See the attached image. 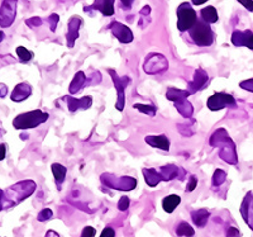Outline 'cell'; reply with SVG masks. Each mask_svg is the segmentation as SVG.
Wrapping results in <instances>:
<instances>
[{"label":"cell","mask_w":253,"mask_h":237,"mask_svg":"<svg viewBox=\"0 0 253 237\" xmlns=\"http://www.w3.org/2000/svg\"><path fill=\"white\" fill-rule=\"evenodd\" d=\"M209 145L211 147L219 148V156L223 161L230 165L238 164L236 143L233 142V140L230 139L225 128H219L211 135L209 140Z\"/></svg>","instance_id":"6da1fadb"},{"label":"cell","mask_w":253,"mask_h":237,"mask_svg":"<svg viewBox=\"0 0 253 237\" xmlns=\"http://www.w3.org/2000/svg\"><path fill=\"white\" fill-rule=\"evenodd\" d=\"M35 190L36 183L33 180H22V182H18L17 184L9 187L4 191V199H5L4 209L19 204L20 202H23L24 199L31 197L32 194L35 193Z\"/></svg>","instance_id":"7a4b0ae2"},{"label":"cell","mask_w":253,"mask_h":237,"mask_svg":"<svg viewBox=\"0 0 253 237\" xmlns=\"http://www.w3.org/2000/svg\"><path fill=\"white\" fill-rule=\"evenodd\" d=\"M48 118V113H44L40 109L32 110V112L18 114V116L13 119V126H14V128H17V130H31V128H36L37 126L47 122Z\"/></svg>","instance_id":"3957f363"},{"label":"cell","mask_w":253,"mask_h":237,"mask_svg":"<svg viewBox=\"0 0 253 237\" xmlns=\"http://www.w3.org/2000/svg\"><path fill=\"white\" fill-rule=\"evenodd\" d=\"M189 35L194 44L202 47L213 45L215 40V35L211 27L205 23L203 19H198V22L189 29Z\"/></svg>","instance_id":"277c9868"},{"label":"cell","mask_w":253,"mask_h":237,"mask_svg":"<svg viewBox=\"0 0 253 237\" xmlns=\"http://www.w3.org/2000/svg\"><path fill=\"white\" fill-rule=\"evenodd\" d=\"M101 183L112 189L122 191H130L137 187V179L132 177L117 178L113 174H103L100 177Z\"/></svg>","instance_id":"5b68a950"},{"label":"cell","mask_w":253,"mask_h":237,"mask_svg":"<svg viewBox=\"0 0 253 237\" xmlns=\"http://www.w3.org/2000/svg\"><path fill=\"white\" fill-rule=\"evenodd\" d=\"M177 28L180 32L189 31L198 22V15L189 3H182L177 8Z\"/></svg>","instance_id":"8992f818"},{"label":"cell","mask_w":253,"mask_h":237,"mask_svg":"<svg viewBox=\"0 0 253 237\" xmlns=\"http://www.w3.org/2000/svg\"><path fill=\"white\" fill-rule=\"evenodd\" d=\"M236 99L230 95V94L224 92L215 93V94H213L207 101V107L209 108L211 112L221 110L227 107H236Z\"/></svg>","instance_id":"52a82bcc"},{"label":"cell","mask_w":253,"mask_h":237,"mask_svg":"<svg viewBox=\"0 0 253 237\" xmlns=\"http://www.w3.org/2000/svg\"><path fill=\"white\" fill-rule=\"evenodd\" d=\"M167 67H169V62L165 56L160 55V53H151L144 61L143 70L146 74L155 75V74L164 73L165 70H167Z\"/></svg>","instance_id":"ba28073f"},{"label":"cell","mask_w":253,"mask_h":237,"mask_svg":"<svg viewBox=\"0 0 253 237\" xmlns=\"http://www.w3.org/2000/svg\"><path fill=\"white\" fill-rule=\"evenodd\" d=\"M108 73L110 74V76H112V80L113 83H114V87H115V90H117V103H115V108L119 110V112H122L124 108V103H126V96H124V89H126V87L128 84H129L130 79L128 78V76H124V78H119L118 75H117V73H115L114 70L109 69L108 70Z\"/></svg>","instance_id":"9c48e42d"},{"label":"cell","mask_w":253,"mask_h":237,"mask_svg":"<svg viewBox=\"0 0 253 237\" xmlns=\"http://www.w3.org/2000/svg\"><path fill=\"white\" fill-rule=\"evenodd\" d=\"M17 15V0H4L0 8V26L8 28L13 24Z\"/></svg>","instance_id":"30bf717a"},{"label":"cell","mask_w":253,"mask_h":237,"mask_svg":"<svg viewBox=\"0 0 253 237\" xmlns=\"http://www.w3.org/2000/svg\"><path fill=\"white\" fill-rule=\"evenodd\" d=\"M109 29L114 35V37L118 38L119 42H122V44H129L134 38L129 27L124 26V24L119 23V22H113L109 26Z\"/></svg>","instance_id":"8fae6325"},{"label":"cell","mask_w":253,"mask_h":237,"mask_svg":"<svg viewBox=\"0 0 253 237\" xmlns=\"http://www.w3.org/2000/svg\"><path fill=\"white\" fill-rule=\"evenodd\" d=\"M241 214L247 226L253 231V191L246 194L245 199L241 204Z\"/></svg>","instance_id":"7c38bea8"},{"label":"cell","mask_w":253,"mask_h":237,"mask_svg":"<svg viewBox=\"0 0 253 237\" xmlns=\"http://www.w3.org/2000/svg\"><path fill=\"white\" fill-rule=\"evenodd\" d=\"M160 175H161L164 182H170V180L176 179L178 178L180 180H184L185 177V170L182 168H178L173 164L165 165L162 168H160Z\"/></svg>","instance_id":"4fadbf2b"},{"label":"cell","mask_w":253,"mask_h":237,"mask_svg":"<svg viewBox=\"0 0 253 237\" xmlns=\"http://www.w3.org/2000/svg\"><path fill=\"white\" fill-rule=\"evenodd\" d=\"M62 100L66 101L67 108H69L70 112H76L79 109L86 110L89 108H91L92 105V98L91 96H84L81 99H75L72 96H63Z\"/></svg>","instance_id":"5bb4252c"},{"label":"cell","mask_w":253,"mask_h":237,"mask_svg":"<svg viewBox=\"0 0 253 237\" xmlns=\"http://www.w3.org/2000/svg\"><path fill=\"white\" fill-rule=\"evenodd\" d=\"M232 44L237 47L246 46L253 51V32L251 31H234L232 35Z\"/></svg>","instance_id":"9a60e30c"},{"label":"cell","mask_w":253,"mask_h":237,"mask_svg":"<svg viewBox=\"0 0 253 237\" xmlns=\"http://www.w3.org/2000/svg\"><path fill=\"white\" fill-rule=\"evenodd\" d=\"M208 80H209L208 74L205 73L203 69H198L195 71V75H194L193 81H190L189 83V88H187V90H189L191 94H194V93H196L198 90H202L203 88L207 85Z\"/></svg>","instance_id":"2e32d148"},{"label":"cell","mask_w":253,"mask_h":237,"mask_svg":"<svg viewBox=\"0 0 253 237\" xmlns=\"http://www.w3.org/2000/svg\"><path fill=\"white\" fill-rule=\"evenodd\" d=\"M31 94H32L31 85H29L28 83H19V84L14 88V90H13L10 98H12V100L15 101V103H20V101L28 99L29 96H31Z\"/></svg>","instance_id":"e0dca14e"},{"label":"cell","mask_w":253,"mask_h":237,"mask_svg":"<svg viewBox=\"0 0 253 237\" xmlns=\"http://www.w3.org/2000/svg\"><path fill=\"white\" fill-rule=\"evenodd\" d=\"M146 142L150 146L155 148H160L162 151L170 150V140L167 139L165 135H158V136H147Z\"/></svg>","instance_id":"ac0fdd59"},{"label":"cell","mask_w":253,"mask_h":237,"mask_svg":"<svg viewBox=\"0 0 253 237\" xmlns=\"http://www.w3.org/2000/svg\"><path fill=\"white\" fill-rule=\"evenodd\" d=\"M81 19L78 17H74L70 19L69 22V32H67V42H69V47L74 46V42L78 38L79 33V27H80Z\"/></svg>","instance_id":"d6986e66"},{"label":"cell","mask_w":253,"mask_h":237,"mask_svg":"<svg viewBox=\"0 0 253 237\" xmlns=\"http://www.w3.org/2000/svg\"><path fill=\"white\" fill-rule=\"evenodd\" d=\"M191 93L189 90H180L176 89V88H169L166 92V98L167 100H171L173 103H178V101L186 100L187 96L190 95Z\"/></svg>","instance_id":"ffe728a7"},{"label":"cell","mask_w":253,"mask_h":237,"mask_svg":"<svg viewBox=\"0 0 253 237\" xmlns=\"http://www.w3.org/2000/svg\"><path fill=\"white\" fill-rule=\"evenodd\" d=\"M92 8L100 10L105 17L114 14V0H95Z\"/></svg>","instance_id":"44dd1931"},{"label":"cell","mask_w":253,"mask_h":237,"mask_svg":"<svg viewBox=\"0 0 253 237\" xmlns=\"http://www.w3.org/2000/svg\"><path fill=\"white\" fill-rule=\"evenodd\" d=\"M86 84V75L84 71H79V73L75 74L72 81L70 83L69 92L71 94H76L78 92H80L81 88H84V85Z\"/></svg>","instance_id":"7402d4cb"},{"label":"cell","mask_w":253,"mask_h":237,"mask_svg":"<svg viewBox=\"0 0 253 237\" xmlns=\"http://www.w3.org/2000/svg\"><path fill=\"white\" fill-rule=\"evenodd\" d=\"M180 203H181V198L178 197V195H175V194H171L169 197L164 198V200H162V208H164L166 213H172Z\"/></svg>","instance_id":"603a6c76"},{"label":"cell","mask_w":253,"mask_h":237,"mask_svg":"<svg viewBox=\"0 0 253 237\" xmlns=\"http://www.w3.org/2000/svg\"><path fill=\"white\" fill-rule=\"evenodd\" d=\"M143 175L144 179H146V183L150 187H156L162 180L161 175H160V171H157L156 169H143Z\"/></svg>","instance_id":"cb8c5ba5"},{"label":"cell","mask_w":253,"mask_h":237,"mask_svg":"<svg viewBox=\"0 0 253 237\" xmlns=\"http://www.w3.org/2000/svg\"><path fill=\"white\" fill-rule=\"evenodd\" d=\"M209 212L207 209H198V211L191 212V218H193V222L195 223L198 227H204L208 222V218H209Z\"/></svg>","instance_id":"d4e9b609"},{"label":"cell","mask_w":253,"mask_h":237,"mask_svg":"<svg viewBox=\"0 0 253 237\" xmlns=\"http://www.w3.org/2000/svg\"><path fill=\"white\" fill-rule=\"evenodd\" d=\"M200 15H202V19L208 24L216 23L219 19L218 12H216V9L214 8V6H207V8L202 9Z\"/></svg>","instance_id":"484cf974"},{"label":"cell","mask_w":253,"mask_h":237,"mask_svg":"<svg viewBox=\"0 0 253 237\" xmlns=\"http://www.w3.org/2000/svg\"><path fill=\"white\" fill-rule=\"evenodd\" d=\"M51 169L52 173H53V177H55L56 184H57L58 188H60L61 184H62L63 180H65V178H66L67 169L61 164H52Z\"/></svg>","instance_id":"4316f807"},{"label":"cell","mask_w":253,"mask_h":237,"mask_svg":"<svg viewBox=\"0 0 253 237\" xmlns=\"http://www.w3.org/2000/svg\"><path fill=\"white\" fill-rule=\"evenodd\" d=\"M175 107L176 109L178 110V113L181 114V116H184L185 118H191V116H193V105L190 104L189 101L186 100H182V101H178V103H175Z\"/></svg>","instance_id":"83f0119b"},{"label":"cell","mask_w":253,"mask_h":237,"mask_svg":"<svg viewBox=\"0 0 253 237\" xmlns=\"http://www.w3.org/2000/svg\"><path fill=\"white\" fill-rule=\"evenodd\" d=\"M176 234L181 237H193L195 235V231L187 222H181L176 229Z\"/></svg>","instance_id":"f1b7e54d"},{"label":"cell","mask_w":253,"mask_h":237,"mask_svg":"<svg viewBox=\"0 0 253 237\" xmlns=\"http://www.w3.org/2000/svg\"><path fill=\"white\" fill-rule=\"evenodd\" d=\"M17 55L18 57H19L20 62H23V64L29 62V61L32 60V57H33V53H32L31 51H28V49L23 46L17 47Z\"/></svg>","instance_id":"f546056e"},{"label":"cell","mask_w":253,"mask_h":237,"mask_svg":"<svg viewBox=\"0 0 253 237\" xmlns=\"http://www.w3.org/2000/svg\"><path fill=\"white\" fill-rule=\"evenodd\" d=\"M134 109H138L141 113H144L147 116L155 117L156 116V107L155 105H144V104H134Z\"/></svg>","instance_id":"4dcf8cb0"},{"label":"cell","mask_w":253,"mask_h":237,"mask_svg":"<svg viewBox=\"0 0 253 237\" xmlns=\"http://www.w3.org/2000/svg\"><path fill=\"white\" fill-rule=\"evenodd\" d=\"M225 179H227V173L218 169V170H215V173L213 175V185H215V187L221 185L225 182Z\"/></svg>","instance_id":"1f68e13d"},{"label":"cell","mask_w":253,"mask_h":237,"mask_svg":"<svg viewBox=\"0 0 253 237\" xmlns=\"http://www.w3.org/2000/svg\"><path fill=\"white\" fill-rule=\"evenodd\" d=\"M52 216H53V213H52V211L49 208H46V209H42V211L38 213L37 216V220L40 221V222H44V221H48L51 220Z\"/></svg>","instance_id":"d6a6232c"},{"label":"cell","mask_w":253,"mask_h":237,"mask_svg":"<svg viewBox=\"0 0 253 237\" xmlns=\"http://www.w3.org/2000/svg\"><path fill=\"white\" fill-rule=\"evenodd\" d=\"M129 198L128 197H122L118 202V209L119 211H126V209L129 208Z\"/></svg>","instance_id":"836d02e7"},{"label":"cell","mask_w":253,"mask_h":237,"mask_svg":"<svg viewBox=\"0 0 253 237\" xmlns=\"http://www.w3.org/2000/svg\"><path fill=\"white\" fill-rule=\"evenodd\" d=\"M95 234H96V231H95L94 227H91V226H86V227H84L80 237H94Z\"/></svg>","instance_id":"e575fe53"},{"label":"cell","mask_w":253,"mask_h":237,"mask_svg":"<svg viewBox=\"0 0 253 237\" xmlns=\"http://www.w3.org/2000/svg\"><path fill=\"white\" fill-rule=\"evenodd\" d=\"M239 87H241L242 89L248 90V92H252L253 93V78L250 79V80L241 81V83H239Z\"/></svg>","instance_id":"d590c367"},{"label":"cell","mask_w":253,"mask_h":237,"mask_svg":"<svg viewBox=\"0 0 253 237\" xmlns=\"http://www.w3.org/2000/svg\"><path fill=\"white\" fill-rule=\"evenodd\" d=\"M196 185H198V179H196L194 175H191V177H190V179H189V184H187V187H186V190L187 191H193L194 189L196 188Z\"/></svg>","instance_id":"8d00e7d4"},{"label":"cell","mask_w":253,"mask_h":237,"mask_svg":"<svg viewBox=\"0 0 253 237\" xmlns=\"http://www.w3.org/2000/svg\"><path fill=\"white\" fill-rule=\"evenodd\" d=\"M100 237H115V231L112 227H105L101 232Z\"/></svg>","instance_id":"74e56055"},{"label":"cell","mask_w":253,"mask_h":237,"mask_svg":"<svg viewBox=\"0 0 253 237\" xmlns=\"http://www.w3.org/2000/svg\"><path fill=\"white\" fill-rule=\"evenodd\" d=\"M227 237H241L239 230L236 229V227H229L227 230Z\"/></svg>","instance_id":"f35d334b"},{"label":"cell","mask_w":253,"mask_h":237,"mask_svg":"<svg viewBox=\"0 0 253 237\" xmlns=\"http://www.w3.org/2000/svg\"><path fill=\"white\" fill-rule=\"evenodd\" d=\"M238 1L242 4V5L245 6L247 10H250V12H253V1H252V0H238Z\"/></svg>","instance_id":"ab89813d"},{"label":"cell","mask_w":253,"mask_h":237,"mask_svg":"<svg viewBox=\"0 0 253 237\" xmlns=\"http://www.w3.org/2000/svg\"><path fill=\"white\" fill-rule=\"evenodd\" d=\"M49 22H51V29L52 31H55V27L58 22V15L56 14H52L51 18H49Z\"/></svg>","instance_id":"60d3db41"},{"label":"cell","mask_w":253,"mask_h":237,"mask_svg":"<svg viewBox=\"0 0 253 237\" xmlns=\"http://www.w3.org/2000/svg\"><path fill=\"white\" fill-rule=\"evenodd\" d=\"M5 156H6V146L3 143V145H0V161L5 159Z\"/></svg>","instance_id":"b9f144b4"},{"label":"cell","mask_w":253,"mask_h":237,"mask_svg":"<svg viewBox=\"0 0 253 237\" xmlns=\"http://www.w3.org/2000/svg\"><path fill=\"white\" fill-rule=\"evenodd\" d=\"M4 205H5V199H4V190L0 189V211L4 209Z\"/></svg>","instance_id":"7bdbcfd3"},{"label":"cell","mask_w":253,"mask_h":237,"mask_svg":"<svg viewBox=\"0 0 253 237\" xmlns=\"http://www.w3.org/2000/svg\"><path fill=\"white\" fill-rule=\"evenodd\" d=\"M6 93H8V88L6 85L0 84V98H4L6 95Z\"/></svg>","instance_id":"ee69618b"},{"label":"cell","mask_w":253,"mask_h":237,"mask_svg":"<svg viewBox=\"0 0 253 237\" xmlns=\"http://www.w3.org/2000/svg\"><path fill=\"white\" fill-rule=\"evenodd\" d=\"M133 1H134V0H121V3L123 4L124 8H128V9H129L130 6H132Z\"/></svg>","instance_id":"f6af8a7d"},{"label":"cell","mask_w":253,"mask_h":237,"mask_svg":"<svg viewBox=\"0 0 253 237\" xmlns=\"http://www.w3.org/2000/svg\"><path fill=\"white\" fill-rule=\"evenodd\" d=\"M46 237H60V235H58L57 232L49 230V231L46 234Z\"/></svg>","instance_id":"bcb514c9"},{"label":"cell","mask_w":253,"mask_h":237,"mask_svg":"<svg viewBox=\"0 0 253 237\" xmlns=\"http://www.w3.org/2000/svg\"><path fill=\"white\" fill-rule=\"evenodd\" d=\"M191 1H193L194 5H202V4L207 3L208 0H191Z\"/></svg>","instance_id":"7dc6e473"},{"label":"cell","mask_w":253,"mask_h":237,"mask_svg":"<svg viewBox=\"0 0 253 237\" xmlns=\"http://www.w3.org/2000/svg\"><path fill=\"white\" fill-rule=\"evenodd\" d=\"M4 37H5V35H4V32H1V31H0V42H1V41L4 40Z\"/></svg>","instance_id":"c3c4849f"}]
</instances>
